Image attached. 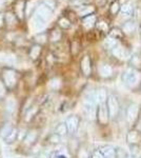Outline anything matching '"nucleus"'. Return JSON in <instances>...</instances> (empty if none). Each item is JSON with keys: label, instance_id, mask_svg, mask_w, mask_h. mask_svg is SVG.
Returning a JSON list of instances; mask_svg holds the SVG:
<instances>
[{"label": "nucleus", "instance_id": "nucleus-3", "mask_svg": "<svg viewBox=\"0 0 141 158\" xmlns=\"http://www.w3.org/2000/svg\"><path fill=\"white\" fill-rule=\"evenodd\" d=\"M107 113H109L110 119H116L120 113V103L118 98L115 95L109 96L106 102Z\"/></svg>", "mask_w": 141, "mask_h": 158}, {"label": "nucleus", "instance_id": "nucleus-7", "mask_svg": "<svg viewBox=\"0 0 141 158\" xmlns=\"http://www.w3.org/2000/svg\"><path fill=\"white\" fill-rule=\"evenodd\" d=\"M65 126L66 129H68V132L71 134H75L77 131H78L79 124H80V119L77 115H71L66 118L65 120Z\"/></svg>", "mask_w": 141, "mask_h": 158}, {"label": "nucleus", "instance_id": "nucleus-15", "mask_svg": "<svg viewBox=\"0 0 141 158\" xmlns=\"http://www.w3.org/2000/svg\"><path fill=\"white\" fill-rule=\"evenodd\" d=\"M99 74L102 78H110L113 75V68L107 63H103L99 67Z\"/></svg>", "mask_w": 141, "mask_h": 158}, {"label": "nucleus", "instance_id": "nucleus-35", "mask_svg": "<svg viewBox=\"0 0 141 158\" xmlns=\"http://www.w3.org/2000/svg\"><path fill=\"white\" fill-rule=\"evenodd\" d=\"M44 6H48V9H51L53 11V10L55 9L56 3H55V1H54V0H44Z\"/></svg>", "mask_w": 141, "mask_h": 158}, {"label": "nucleus", "instance_id": "nucleus-18", "mask_svg": "<svg viewBox=\"0 0 141 158\" xmlns=\"http://www.w3.org/2000/svg\"><path fill=\"white\" fill-rule=\"evenodd\" d=\"M68 133V129H66V126H65L64 122H61V123H59L58 126L56 127L55 134H57L58 136L63 137V136H65Z\"/></svg>", "mask_w": 141, "mask_h": 158}, {"label": "nucleus", "instance_id": "nucleus-25", "mask_svg": "<svg viewBox=\"0 0 141 158\" xmlns=\"http://www.w3.org/2000/svg\"><path fill=\"white\" fill-rule=\"evenodd\" d=\"M23 9H24V2L19 1L16 6V12H17V15L20 17V18H22V15H23Z\"/></svg>", "mask_w": 141, "mask_h": 158}, {"label": "nucleus", "instance_id": "nucleus-8", "mask_svg": "<svg viewBox=\"0 0 141 158\" xmlns=\"http://www.w3.org/2000/svg\"><path fill=\"white\" fill-rule=\"evenodd\" d=\"M126 141L131 147H137L141 142V132L139 130L132 129L126 135Z\"/></svg>", "mask_w": 141, "mask_h": 158}, {"label": "nucleus", "instance_id": "nucleus-36", "mask_svg": "<svg viewBox=\"0 0 141 158\" xmlns=\"http://www.w3.org/2000/svg\"><path fill=\"white\" fill-rule=\"evenodd\" d=\"M36 41L39 42V43H44L47 41V35L45 34H40L36 36Z\"/></svg>", "mask_w": 141, "mask_h": 158}, {"label": "nucleus", "instance_id": "nucleus-9", "mask_svg": "<svg viewBox=\"0 0 141 158\" xmlns=\"http://www.w3.org/2000/svg\"><path fill=\"white\" fill-rule=\"evenodd\" d=\"M98 150L104 158H118L117 150H116V148H114L113 146L106 144V146L100 147Z\"/></svg>", "mask_w": 141, "mask_h": 158}, {"label": "nucleus", "instance_id": "nucleus-28", "mask_svg": "<svg viewBox=\"0 0 141 158\" xmlns=\"http://www.w3.org/2000/svg\"><path fill=\"white\" fill-rule=\"evenodd\" d=\"M51 156H52V153L50 151H48V150H42V151L38 154L37 158H51Z\"/></svg>", "mask_w": 141, "mask_h": 158}, {"label": "nucleus", "instance_id": "nucleus-16", "mask_svg": "<svg viewBox=\"0 0 141 158\" xmlns=\"http://www.w3.org/2000/svg\"><path fill=\"white\" fill-rule=\"evenodd\" d=\"M45 25H47V22L44 20H42L41 18H39V17H37L36 15L34 16V18L32 19V27L36 32L42 31L45 27Z\"/></svg>", "mask_w": 141, "mask_h": 158}, {"label": "nucleus", "instance_id": "nucleus-40", "mask_svg": "<svg viewBox=\"0 0 141 158\" xmlns=\"http://www.w3.org/2000/svg\"><path fill=\"white\" fill-rule=\"evenodd\" d=\"M97 27H98V29L102 30V31H107V24L106 23V22H103V21L97 23Z\"/></svg>", "mask_w": 141, "mask_h": 158}, {"label": "nucleus", "instance_id": "nucleus-20", "mask_svg": "<svg viewBox=\"0 0 141 158\" xmlns=\"http://www.w3.org/2000/svg\"><path fill=\"white\" fill-rule=\"evenodd\" d=\"M6 111L9 112V113H13V112L15 111V109H16V100H15L13 97L9 98L6 100Z\"/></svg>", "mask_w": 141, "mask_h": 158}, {"label": "nucleus", "instance_id": "nucleus-27", "mask_svg": "<svg viewBox=\"0 0 141 158\" xmlns=\"http://www.w3.org/2000/svg\"><path fill=\"white\" fill-rule=\"evenodd\" d=\"M118 44L116 38H113V37H109L106 39V45L109 47V49H113V48H115L116 45Z\"/></svg>", "mask_w": 141, "mask_h": 158}, {"label": "nucleus", "instance_id": "nucleus-37", "mask_svg": "<svg viewBox=\"0 0 141 158\" xmlns=\"http://www.w3.org/2000/svg\"><path fill=\"white\" fill-rule=\"evenodd\" d=\"M35 3H36V1H34V0H31V1H29L27 2V14L29 15V14H31V11H32V9L34 6H35Z\"/></svg>", "mask_w": 141, "mask_h": 158}, {"label": "nucleus", "instance_id": "nucleus-23", "mask_svg": "<svg viewBox=\"0 0 141 158\" xmlns=\"http://www.w3.org/2000/svg\"><path fill=\"white\" fill-rule=\"evenodd\" d=\"M119 10L122 13H123V14H127V15L133 14V11H134V9H133L132 4H131L130 2H125V3H123L121 6H120Z\"/></svg>", "mask_w": 141, "mask_h": 158}, {"label": "nucleus", "instance_id": "nucleus-12", "mask_svg": "<svg viewBox=\"0 0 141 158\" xmlns=\"http://www.w3.org/2000/svg\"><path fill=\"white\" fill-rule=\"evenodd\" d=\"M94 96L96 99V102L98 104H103L106 102V99L109 97L106 89L104 88H99L94 92Z\"/></svg>", "mask_w": 141, "mask_h": 158}, {"label": "nucleus", "instance_id": "nucleus-2", "mask_svg": "<svg viewBox=\"0 0 141 158\" xmlns=\"http://www.w3.org/2000/svg\"><path fill=\"white\" fill-rule=\"evenodd\" d=\"M96 99H95L94 93H91L85 96L83 100V111L85 114L86 118L89 120H94L96 119Z\"/></svg>", "mask_w": 141, "mask_h": 158}, {"label": "nucleus", "instance_id": "nucleus-32", "mask_svg": "<svg viewBox=\"0 0 141 158\" xmlns=\"http://www.w3.org/2000/svg\"><path fill=\"white\" fill-rule=\"evenodd\" d=\"M78 158H89L88 151L85 149H80L78 151Z\"/></svg>", "mask_w": 141, "mask_h": 158}, {"label": "nucleus", "instance_id": "nucleus-29", "mask_svg": "<svg viewBox=\"0 0 141 158\" xmlns=\"http://www.w3.org/2000/svg\"><path fill=\"white\" fill-rule=\"evenodd\" d=\"M50 86H51V89H53V90H57V89H59V86H60V81H59V79H52L50 82Z\"/></svg>", "mask_w": 141, "mask_h": 158}, {"label": "nucleus", "instance_id": "nucleus-17", "mask_svg": "<svg viewBox=\"0 0 141 158\" xmlns=\"http://www.w3.org/2000/svg\"><path fill=\"white\" fill-rule=\"evenodd\" d=\"M17 137H18V131H17V129L12 128L11 131H10L9 133H7L6 136L3 137V140H4V142H6V143L12 144V143H14V142L16 141Z\"/></svg>", "mask_w": 141, "mask_h": 158}, {"label": "nucleus", "instance_id": "nucleus-6", "mask_svg": "<svg viewBox=\"0 0 141 158\" xmlns=\"http://www.w3.org/2000/svg\"><path fill=\"white\" fill-rule=\"evenodd\" d=\"M96 118L99 123L102 124V126H106V124L109 123L110 117H109V113H107L106 103L98 104V108H97L96 111Z\"/></svg>", "mask_w": 141, "mask_h": 158}, {"label": "nucleus", "instance_id": "nucleus-30", "mask_svg": "<svg viewBox=\"0 0 141 158\" xmlns=\"http://www.w3.org/2000/svg\"><path fill=\"white\" fill-rule=\"evenodd\" d=\"M12 128H13V127H11L10 124H6V126H4L3 128L1 129V131H0V134H1L2 138H3V137L6 136V135L7 133H9L10 131H11Z\"/></svg>", "mask_w": 141, "mask_h": 158}, {"label": "nucleus", "instance_id": "nucleus-13", "mask_svg": "<svg viewBox=\"0 0 141 158\" xmlns=\"http://www.w3.org/2000/svg\"><path fill=\"white\" fill-rule=\"evenodd\" d=\"M81 71L85 76H89L92 73V63H91V58L89 57L88 55L84 56V57L81 59Z\"/></svg>", "mask_w": 141, "mask_h": 158}, {"label": "nucleus", "instance_id": "nucleus-1", "mask_svg": "<svg viewBox=\"0 0 141 158\" xmlns=\"http://www.w3.org/2000/svg\"><path fill=\"white\" fill-rule=\"evenodd\" d=\"M122 80L129 88H136L141 82V73L134 68H129L122 75Z\"/></svg>", "mask_w": 141, "mask_h": 158}, {"label": "nucleus", "instance_id": "nucleus-11", "mask_svg": "<svg viewBox=\"0 0 141 158\" xmlns=\"http://www.w3.org/2000/svg\"><path fill=\"white\" fill-rule=\"evenodd\" d=\"M112 53L115 57H117L118 59H120V60H125L130 57V54L126 51V49L123 47H121V45H119V44H117L115 48H113Z\"/></svg>", "mask_w": 141, "mask_h": 158}, {"label": "nucleus", "instance_id": "nucleus-33", "mask_svg": "<svg viewBox=\"0 0 141 158\" xmlns=\"http://www.w3.org/2000/svg\"><path fill=\"white\" fill-rule=\"evenodd\" d=\"M60 138H61L60 136H58L57 134L54 133L50 136V141H51V143H58V142L60 141Z\"/></svg>", "mask_w": 141, "mask_h": 158}, {"label": "nucleus", "instance_id": "nucleus-44", "mask_svg": "<svg viewBox=\"0 0 141 158\" xmlns=\"http://www.w3.org/2000/svg\"><path fill=\"white\" fill-rule=\"evenodd\" d=\"M3 6H4V2H3V0H0V10L3 7Z\"/></svg>", "mask_w": 141, "mask_h": 158}, {"label": "nucleus", "instance_id": "nucleus-26", "mask_svg": "<svg viewBox=\"0 0 141 158\" xmlns=\"http://www.w3.org/2000/svg\"><path fill=\"white\" fill-rule=\"evenodd\" d=\"M59 25H60L62 29H68V27H71V22L68 18L62 17V18H60V20H59Z\"/></svg>", "mask_w": 141, "mask_h": 158}, {"label": "nucleus", "instance_id": "nucleus-34", "mask_svg": "<svg viewBox=\"0 0 141 158\" xmlns=\"http://www.w3.org/2000/svg\"><path fill=\"white\" fill-rule=\"evenodd\" d=\"M119 9H120L119 3H118V2H114V3L112 4V6H111V13L113 15L117 14L118 11H119Z\"/></svg>", "mask_w": 141, "mask_h": 158}, {"label": "nucleus", "instance_id": "nucleus-45", "mask_svg": "<svg viewBox=\"0 0 141 158\" xmlns=\"http://www.w3.org/2000/svg\"><path fill=\"white\" fill-rule=\"evenodd\" d=\"M2 22H3V20H2V17L0 15V27H2Z\"/></svg>", "mask_w": 141, "mask_h": 158}, {"label": "nucleus", "instance_id": "nucleus-38", "mask_svg": "<svg viewBox=\"0 0 141 158\" xmlns=\"http://www.w3.org/2000/svg\"><path fill=\"white\" fill-rule=\"evenodd\" d=\"M89 158H104L102 156V154L99 152V150H95V151L92 153V156Z\"/></svg>", "mask_w": 141, "mask_h": 158}, {"label": "nucleus", "instance_id": "nucleus-19", "mask_svg": "<svg viewBox=\"0 0 141 158\" xmlns=\"http://www.w3.org/2000/svg\"><path fill=\"white\" fill-rule=\"evenodd\" d=\"M83 24L86 27H92L93 25L96 24V16L92 14L86 17H83Z\"/></svg>", "mask_w": 141, "mask_h": 158}, {"label": "nucleus", "instance_id": "nucleus-14", "mask_svg": "<svg viewBox=\"0 0 141 158\" xmlns=\"http://www.w3.org/2000/svg\"><path fill=\"white\" fill-rule=\"evenodd\" d=\"M38 139V132L33 130V131H30L29 133H27V135L24 136V144L25 146H33Z\"/></svg>", "mask_w": 141, "mask_h": 158}, {"label": "nucleus", "instance_id": "nucleus-41", "mask_svg": "<svg viewBox=\"0 0 141 158\" xmlns=\"http://www.w3.org/2000/svg\"><path fill=\"white\" fill-rule=\"evenodd\" d=\"M6 20H7V22L9 23H15V17L13 16L12 14H7L6 15Z\"/></svg>", "mask_w": 141, "mask_h": 158}, {"label": "nucleus", "instance_id": "nucleus-42", "mask_svg": "<svg viewBox=\"0 0 141 158\" xmlns=\"http://www.w3.org/2000/svg\"><path fill=\"white\" fill-rule=\"evenodd\" d=\"M123 158H139L136 154L134 153H127V154H125V156Z\"/></svg>", "mask_w": 141, "mask_h": 158}, {"label": "nucleus", "instance_id": "nucleus-46", "mask_svg": "<svg viewBox=\"0 0 141 158\" xmlns=\"http://www.w3.org/2000/svg\"><path fill=\"white\" fill-rule=\"evenodd\" d=\"M15 158H21V157H15Z\"/></svg>", "mask_w": 141, "mask_h": 158}, {"label": "nucleus", "instance_id": "nucleus-31", "mask_svg": "<svg viewBox=\"0 0 141 158\" xmlns=\"http://www.w3.org/2000/svg\"><path fill=\"white\" fill-rule=\"evenodd\" d=\"M60 37H61L60 32L55 30V31H53L52 35H51V40H52V41H58V40L60 39Z\"/></svg>", "mask_w": 141, "mask_h": 158}, {"label": "nucleus", "instance_id": "nucleus-24", "mask_svg": "<svg viewBox=\"0 0 141 158\" xmlns=\"http://www.w3.org/2000/svg\"><path fill=\"white\" fill-rule=\"evenodd\" d=\"M95 11V7L93 6H89L88 7H85V9L83 10V11L80 12V16L81 17H86L89 16V15H92Z\"/></svg>", "mask_w": 141, "mask_h": 158}, {"label": "nucleus", "instance_id": "nucleus-4", "mask_svg": "<svg viewBox=\"0 0 141 158\" xmlns=\"http://www.w3.org/2000/svg\"><path fill=\"white\" fill-rule=\"evenodd\" d=\"M140 111H141V106L139 103L132 102L131 104H129L126 112H125V120H126L127 123L131 124V126L135 124L136 121L139 118Z\"/></svg>", "mask_w": 141, "mask_h": 158}, {"label": "nucleus", "instance_id": "nucleus-10", "mask_svg": "<svg viewBox=\"0 0 141 158\" xmlns=\"http://www.w3.org/2000/svg\"><path fill=\"white\" fill-rule=\"evenodd\" d=\"M35 15L47 22L48 20L51 18V16H52V10L48 9V6H45L44 4H42V6H40L37 10H36Z\"/></svg>", "mask_w": 141, "mask_h": 158}, {"label": "nucleus", "instance_id": "nucleus-39", "mask_svg": "<svg viewBox=\"0 0 141 158\" xmlns=\"http://www.w3.org/2000/svg\"><path fill=\"white\" fill-rule=\"evenodd\" d=\"M4 95H6V85L0 81V97H3Z\"/></svg>", "mask_w": 141, "mask_h": 158}, {"label": "nucleus", "instance_id": "nucleus-43", "mask_svg": "<svg viewBox=\"0 0 141 158\" xmlns=\"http://www.w3.org/2000/svg\"><path fill=\"white\" fill-rule=\"evenodd\" d=\"M54 158H68V156L65 154H63V153H58V154L55 155Z\"/></svg>", "mask_w": 141, "mask_h": 158}, {"label": "nucleus", "instance_id": "nucleus-21", "mask_svg": "<svg viewBox=\"0 0 141 158\" xmlns=\"http://www.w3.org/2000/svg\"><path fill=\"white\" fill-rule=\"evenodd\" d=\"M40 53H41V48H40L39 44H36L34 47H32V49H31L30 56L32 59H37V58L39 57Z\"/></svg>", "mask_w": 141, "mask_h": 158}, {"label": "nucleus", "instance_id": "nucleus-5", "mask_svg": "<svg viewBox=\"0 0 141 158\" xmlns=\"http://www.w3.org/2000/svg\"><path fill=\"white\" fill-rule=\"evenodd\" d=\"M2 78H3V85L9 89H13L17 83V75L16 72L12 69H6L2 73Z\"/></svg>", "mask_w": 141, "mask_h": 158}, {"label": "nucleus", "instance_id": "nucleus-22", "mask_svg": "<svg viewBox=\"0 0 141 158\" xmlns=\"http://www.w3.org/2000/svg\"><path fill=\"white\" fill-rule=\"evenodd\" d=\"M136 29V25L133 21H127L125 22L123 24V27H122V30H123L124 33H126V34H130V33H133Z\"/></svg>", "mask_w": 141, "mask_h": 158}]
</instances>
